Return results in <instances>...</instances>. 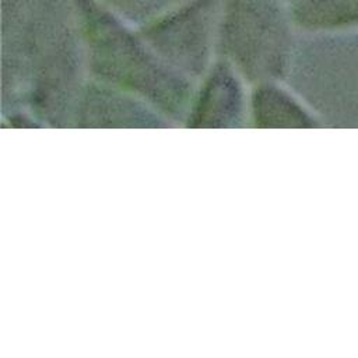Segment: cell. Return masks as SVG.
<instances>
[{
    "label": "cell",
    "mask_w": 358,
    "mask_h": 358,
    "mask_svg": "<svg viewBox=\"0 0 358 358\" xmlns=\"http://www.w3.org/2000/svg\"><path fill=\"white\" fill-rule=\"evenodd\" d=\"M32 3L3 15L1 113L27 109L42 127H70L88 78L81 31L45 0Z\"/></svg>",
    "instance_id": "cell-1"
},
{
    "label": "cell",
    "mask_w": 358,
    "mask_h": 358,
    "mask_svg": "<svg viewBox=\"0 0 358 358\" xmlns=\"http://www.w3.org/2000/svg\"><path fill=\"white\" fill-rule=\"evenodd\" d=\"M90 6L80 28L88 77L140 98L175 126L182 124L196 83L164 62L143 36Z\"/></svg>",
    "instance_id": "cell-2"
},
{
    "label": "cell",
    "mask_w": 358,
    "mask_h": 358,
    "mask_svg": "<svg viewBox=\"0 0 358 358\" xmlns=\"http://www.w3.org/2000/svg\"><path fill=\"white\" fill-rule=\"evenodd\" d=\"M285 83L320 124L358 127V35L296 43Z\"/></svg>",
    "instance_id": "cell-3"
},
{
    "label": "cell",
    "mask_w": 358,
    "mask_h": 358,
    "mask_svg": "<svg viewBox=\"0 0 358 358\" xmlns=\"http://www.w3.org/2000/svg\"><path fill=\"white\" fill-rule=\"evenodd\" d=\"M217 41L221 59L250 85L285 81L295 45L271 0H229Z\"/></svg>",
    "instance_id": "cell-4"
},
{
    "label": "cell",
    "mask_w": 358,
    "mask_h": 358,
    "mask_svg": "<svg viewBox=\"0 0 358 358\" xmlns=\"http://www.w3.org/2000/svg\"><path fill=\"white\" fill-rule=\"evenodd\" d=\"M141 36L164 62L196 83L213 63L211 3L200 0L166 15L143 29Z\"/></svg>",
    "instance_id": "cell-5"
},
{
    "label": "cell",
    "mask_w": 358,
    "mask_h": 358,
    "mask_svg": "<svg viewBox=\"0 0 358 358\" xmlns=\"http://www.w3.org/2000/svg\"><path fill=\"white\" fill-rule=\"evenodd\" d=\"M249 84L224 59L196 81L182 124L187 129H239L248 126Z\"/></svg>",
    "instance_id": "cell-6"
},
{
    "label": "cell",
    "mask_w": 358,
    "mask_h": 358,
    "mask_svg": "<svg viewBox=\"0 0 358 358\" xmlns=\"http://www.w3.org/2000/svg\"><path fill=\"white\" fill-rule=\"evenodd\" d=\"M175 124L140 98L87 78L76 101L70 127L77 129H161Z\"/></svg>",
    "instance_id": "cell-7"
},
{
    "label": "cell",
    "mask_w": 358,
    "mask_h": 358,
    "mask_svg": "<svg viewBox=\"0 0 358 358\" xmlns=\"http://www.w3.org/2000/svg\"><path fill=\"white\" fill-rule=\"evenodd\" d=\"M248 126L306 129L322 124L285 81H263L249 88Z\"/></svg>",
    "instance_id": "cell-8"
},
{
    "label": "cell",
    "mask_w": 358,
    "mask_h": 358,
    "mask_svg": "<svg viewBox=\"0 0 358 358\" xmlns=\"http://www.w3.org/2000/svg\"><path fill=\"white\" fill-rule=\"evenodd\" d=\"M295 21L310 31H336L358 27V0H302Z\"/></svg>",
    "instance_id": "cell-9"
},
{
    "label": "cell",
    "mask_w": 358,
    "mask_h": 358,
    "mask_svg": "<svg viewBox=\"0 0 358 358\" xmlns=\"http://www.w3.org/2000/svg\"><path fill=\"white\" fill-rule=\"evenodd\" d=\"M122 3L127 6H159L162 0H120Z\"/></svg>",
    "instance_id": "cell-10"
}]
</instances>
